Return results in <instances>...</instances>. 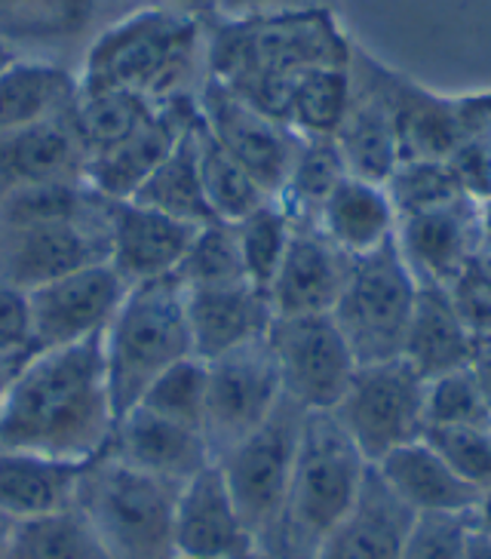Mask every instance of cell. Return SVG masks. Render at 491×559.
<instances>
[{
	"instance_id": "obj_1",
	"label": "cell",
	"mask_w": 491,
	"mask_h": 559,
	"mask_svg": "<svg viewBox=\"0 0 491 559\" xmlns=\"http://www.w3.org/2000/svg\"><path fill=\"white\" fill-rule=\"evenodd\" d=\"M101 335L37 350L22 362L0 403V449L74 464L108 449L117 415Z\"/></svg>"
},
{
	"instance_id": "obj_2",
	"label": "cell",
	"mask_w": 491,
	"mask_h": 559,
	"mask_svg": "<svg viewBox=\"0 0 491 559\" xmlns=\"http://www.w3.org/2000/svg\"><path fill=\"white\" fill-rule=\"evenodd\" d=\"M354 40L332 7L218 22L206 37V74L279 120L286 93L304 71L347 66Z\"/></svg>"
},
{
	"instance_id": "obj_3",
	"label": "cell",
	"mask_w": 491,
	"mask_h": 559,
	"mask_svg": "<svg viewBox=\"0 0 491 559\" xmlns=\"http://www.w3.org/2000/svg\"><path fill=\"white\" fill-rule=\"evenodd\" d=\"M372 464L347 440L328 412H308L292 483L267 542L259 547L271 559H316L360 501Z\"/></svg>"
},
{
	"instance_id": "obj_4",
	"label": "cell",
	"mask_w": 491,
	"mask_h": 559,
	"mask_svg": "<svg viewBox=\"0 0 491 559\" xmlns=\"http://www.w3.org/2000/svg\"><path fill=\"white\" fill-rule=\"evenodd\" d=\"M200 56L206 59L203 22L166 7H142L117 19L89 44L81 90H130L154 105L188 96Z\"/></svg>"
},
{
	"instance_id": "obj_5",
	"label": "cell",
	"mask_w": 491,
	"mask_h": 559,
	"mask_svg": "<svg viewBox=\"0 0 491 559\" xmlns=\"http://www.w3.org/2000/svg\"><path fill=\"white\" fill-rule=\"evenodd\" d=\"M105 342V369L115 415H127L169 366L194 357L184 286L179 277H160L130 286L111 317Z\"/></svg>"
},
{
	"instance_id": "obj_6",
	"label": "cell",
	"mask_w": 491,
	"mask_h": 559,
	"mask_svg": "<svg viewBox=\"0 0 491 559\" xmlns=\"http://www.w3.org/2000/svg\"><path fill=\"white\" fill-rule=\"evenodd\" d=\"M179 486L130 467L105 449L83 467L77 504L111 559H176Z\"/></svg>"
},
{
	"instance_id": "obj_7",
	"label": "cell",
	"mask_w": 491,
	"mask_h": 559,
	"mask_svg": "<svg viewBox=\"0 0 491 559\" xmlns=\"http://www.w3.org/2000/svg\"><path fill=\"white\" fill-rule=\"evenodd\" d=\"M418 286L421 283L403 262L393 240L372 255L354 259L342 298L332 308V320L342 330L357 366L403 357Z\"/></svg>"
},
{
	"instance_id": "obj_8",
	"label": "cell",
	"mask_w": 491,
	"mask_h": 559,
	"mask_svg": "<svg viewBox=\"0 0 491 559\" xmlns=\"http://www.w3.org/2000/svg\"><path fill=\"white\" fill-rule=\"evenodd\" d=\"M427 381L409 362L387 360L357 366L338 406L328 412L347 440L372 467L399 445L424 437Z\"/></svg>"
},
{
	"instance_id": "obj_9",
	"label": "cell",
	"mask_w": 491,
	"mask_h": 559,
	"mask_svg": "<svg viewBox=\"0 0 491 559\" xmlns=\"http://www.w3.org/2000/svg\"><path fill=\"white\" fill-rule=\"evenodd\" d=\"M304 415L308 412L283 396V403L262 428L252 430L246 440L215 461L225 474L230 498L240 510L246 528L252 532L259 547L277 526L279 510L289 492Z\"/></svg>"
},
{
	"instance_id": "obj_10",
	"label": "cell",
	"mask_w": 491,
	"mask_h": 559,
	"mask_svg": "<svg viewBox=\"0 0 491 559\" xmlns=\"http://www.w3.org/2000/svg\"><path fill=\"white\" fill-rule=\"evenodd\" d=\"M267 345L277 360L283 396L304 412H332L357 372V360L332 313L274 317Z\"/></svg>"
},
{
	"instance_id": "obj_11",
	"label": "cell",
	"mask_w": 491,
	"mask_h": 559,
	"mask_svg": "<svg viewBox=\"0 0 491 559\" xmlns=\"http://www.w3.org/2000/svg\"><path fill=\"white\" fill-rule=\"evenodd\" d=\"M206 369L209 388L203 433L213 449V459L218 461L274 415L283 403V384L267 335L209 360Z\"/></svg>"
},
{
	"instance_id": "obj_12",
	"label": "cell",
	"mask_w": 491,
	"mask_h": 559,
	"mask_svg": "<svg viewBox=\"0 0 491 559\" xmlns=\"http://www.w3.org/2000/svg\"><path fill=\"white\" fill-rule=\"evenodd\" d=\"M196 111L218 148L243 166L271 198H277L289 179L301 139L209 74L196 90Z\"/></svg>"
},
{
	"instance_id": "obj_13",
	"label": "cell",
	"mask_w": 491,
	"mask_h": 559,
	"mask_svg": "<svg viewBox=\"0 0 491 559\" xmlns=\"http://www.w3.org/2000/svg\"><path fill=\"white\" fill-rule=\"evenodd\" d=\"M396 68L384 66L360 44L350 52V102L335 145L342 151L344 166L350 176L384 185L396 164H399V145H396Z\"/></svg>"
},
{
	"instance_id": "obj_14",
	"label": "cell",
	"mask_w": 491,
	"mask_h": 559,
	"mask_svg": "<svg viewBox=\"0 0 491 559\" xmlns=\"http://www.w3.org/2000/svg\"><path fill=\"white\" fill-rule=\"evenodd\" d=\"M108 200L71 222L0 230V280L37 289L49 280L108 262Z\"/></svg>"
},
{
	"instance_id": "obj_15",
	"label": "cell",
	"mask_w": 491,
	"mask_h": 559,
	"mask_svg": "<svg viewBox=\"0 0 491 559\" xmlns=\"http://www.w3.org/2000/svg\"><path fill=\"white\" fill-rule=\"evenodd\" d=\"M127 296V283L108 262L89 264L74 274L28 289L32 308V354L77 345L108 330Z\"/></svg>"
},
{
	"instance_id": "obj_16",
	"label": "cell",
	"mask_w": 491,
	"mask_h": 559,
	"mask_svg": "<svg viewBox=\"0 0 491 559\" xmlns=\"http://www.w3.org/2000/svg\"><path fill=\"white\" fill-rule=\"evenodd\" d=\"M486 237V203L460 198L399 218L393 243L421 286L448 289L474 267Z\"/></svg>"
},
{
	"instance_id": "obj_17",
	"label": "cell",
	"mask_w": 491,
	"mask_h": 559,
	"mask_svg": "<svg viewBox=\"0 0 491 559\" xmlns=\"http://www.w3.org/2000/svg\"><path fill=\"white\" fill-rule=\"evenodd\" d=\"M396 145L403 160H448L452 151L479 127L491 123V90L436 93L409 74L396 71Z\"/></svg>"
},
{
	"instance_id": "obj_18",
	"label": "cell",
	"mask_w": 491,
	"mask_h": 559,
	"mask_svg": "<svg viewBox=\"0 0 491 559\" xmlns=\"http://www.w3.org/2000/svg\"><path fill=\"white\" fill-rule=\"evenodd\" d=\"M196 117H200L196 93L164 102L145 127L132 132L127 142L86 160V169H83L86 188L111 203L132 200L135 191L147 181V176L164 164L169 151L179 145L181 135L194 127Z\"/></svg>"
},
{
	"instance_id": "obj_19",
	"label": "cell",
	"mask_w": 491,
	"mask_h": 559,
	"mask_svg": "<svg viewBox=\"0 0 491 559\" xmlns=\"http://www.w3.org/2000/svg\"><path fill=\"white\" fill-rule=\"evenodd\" d=\"M200 225L147 210L132 200H108V264L130 286L172 277Z\"/></svg>"
},
{
	"instance_id": "obj_20",
	"label": "cell",
	"mask_w": 491,
	"mask_h": 559,
	"mask_svg": "<svg viewBox=\"0 0 491 559\" xmlns=\"http://www.w3.org/2000/svg\"><path fill=\"white\" fill-rule=\"evenodd\" d=\"M259 550L230 498L218 464L203 467L179 489L176 554L191 559H249Z\"/></svg>"
},
{
	"instance_id": "obj_21",
	"label": "cell",
	"mask_w": 491,
	"mask_h": 559,
	"mask_svg": "<svg viewBox=\"0 0 491 559\" xmlns=\"http://www.w3.org/2000/svg\"><path fill=\"white\" fill-rule=\"evenodd\" d=\"M350 267L354 259L328 243L316 225H295L277 277L267 289L271 311L274 317L332 313L350 277Z\"/></svg>"
},
{
	"instance_id": "obj_22",
	"label": "cell",
	"mask_w": 491,
	"mask_h": 559,
	"mask_svg": "<svg viewBox=\"0 0 491 559\" xmlns=\"http://www.w3.org/2000/svg\"><path fill=\"white\" fill-rule=\"evenodd\" d=\"M108 449L135 471L172 483L179 489L215 461L213 449L200 430L176 425L142 406L117 418Z\"/></svg>"
},
{
	"instance_id": "obj_23",
	"label": "cell",
	"mask_w": 491,
	"mask_h": 559,
	"mask_svg": "<svg viewBox=\"0 0 491 559\" xmlns=\"http://www.w3.org/2000/svg\"><path fill=\"white\" fill-rule=\"evenodd\" d=\"M184 311L194 357L203 362L259 342L274 323L271 301L252 283L184 289Z\"/></svg>"
},
{
	"instance_id": "obj_24",
	"label": "cell",
	"mask_w": 491,
	"mask_h": 559,
	"mask_svg": "<svg viewBox=\"0 0 491 559\" xmlns=\"http://www.w3.org/2000/svg\"><path fill=\"white\" fill-rule=\"evenodd\" d=\"M86 151L65 115L0 132V194L25 185H81ZM86 185V181H83Z\"/></svg>"
},
{
	"instance_id": "obj_25",
	"label": "cell",
	"mask_w": 491,
	"mask_h": 559,
	"mask_svg": "<svg viewBox=\"0 0 491 559\" xmlns=\"http://www.w3.org/2000/svg\"><path fill=\"white\" fill-rule=\"evenodd\" d=\"M375 474L411 513H470L482 495L424 437L378 461Z\"/></svg>"
},
{
	"instance_id": "obj_26",
	"label": "cell",
	"mask_w": 491,
	"mask_h": 559,
	"mask_svg": "<svg viewBox=\"0 0 491 559\" xmlns=\"http://www.w3.org/2000/svg\"><path fill=\"white\" fill-rule=\"evenodd\" d=\"M86 464L0 449V516L19 526L71 510L77 504Z\"/></svg>"
},
{
	"instance_id": "obj_27",
	"label": "cell",
	"mask_w": 491,
	"mask_h": 559,
	"mask_svg": "<svg viewBox=\"0 0 491 559\" xmlns=\"http://www.w3.org/2000/svg\"><path fill=\"white\" fill-rule=\"evenodd\" d=\"M313 225L344 255L362 259L391 243L399 218L384 185L347 176L320 206Z\"/></svg>"
},
{
	"instance_id": "obj_28",
	"label": "cell",
	"mask_w": 491,
	"mask_h": 559,
	"mask_svg": "<svg viewBox=\"0 0 491 559\" xmlns=\"http://www.w3.org/2000/svg\"><path fill=\"white\" fill-rule=\"evenodd\" d=\"M476 357V342L460 320L445 286H418L403 360L424 381L467 369Z\"/></svg>"
},
{
	"instance_id": "obj_29",
	"label": "cell",
	"mask_w": 491,
	"mask_h": 559,
	"mask_svg": "<svg viewBox=\"0 0 491 559\" xmlns=\"http://www.w3.org/2000/svg\"><path fill=\"white\" fill-rule=\"evenodd\" d=\"M411 516L415 513L396 501L372 467L357 508L335 528L316 559H399Z\"/></svg>"
},
{
	"instance_id": "obj_30",
	"label": "cell",
	"mask_w": 491,
	"mask_h": 559,
	"mask_svg": "<svg viewBox=\"0 0 491 559\" xmlns=\"http://www.w3.org/2000/svg\"><path fill=\"white\" fill-rule=\"evenodd\" d=\"M77 99V74L49 59L19 56L0 74V132L65 115Z\"/></svg>"
},
{
	"instance_id": "obj_31",
	"label": "cell",
	"mask_w": 491,
	"mask_h": 559,
	"mask_svg": "<svg viewBox=\"0 0 491 559\" xmlns=\"http://www.w3.org/2000/svg\"><path fill=\"white\" fill-rule=\"evenodd\" d=\"M196 132H200V117L194 120V127L181 135L179 145L169 151L164 164L135 191L132 203H142L147 210L172 215L188 225L215 222L203 194V179H200V135Z\"/></svg>"
},
{
	"instance_id": "obj_32",
	"label": "cell",
	"mask_w": 491,
	"mask_h": 559,
	"mask_svg": "<svg viewBox=\"0 0 491 559\" xmlns=\"http://www.w3.org/2000/svg\"><path fill=\"white\" fill-rule=\"evenodd\" d=\"M160 105L135 96L130 90H81L71 105V123L81 139L86 160L117 148L132 132H139Z\"/></svg>"
},
{
	"instance_id": "obj_33",
	"label": "cell",
	"mask_w": 491,
	"mask_h": 559,
	"mask_svg": "<svg viewBox=\"0 0 491 559\" xmlns=\"http://www.w3.org/2000/svg\"><path fill=\"white\" fill-rule=\"evenodd\" d=\"M350 102V62L304 71L289 86L279 123L298 139H335Z\"/></svg>"
},
{
	"instance_id": "obj_34",
	"label": "cell",
	"mask_w": 491,
	"mask_h": 559,
	"mask_svg": "<svg viewBox=\"0 0 491 559\" xmlns=\"http://www.w3.org/2000/svg\"><path fill=\"white\" fill-rule=\"evenodd\" d=\"M347 176L350 173L344 166L335 139H301L289 179L274 200L283 203V210L292 215L295 225H313L320 206Z\"/></svg>"
},
{
	"instance_id": "obj_35",
	"label": "cell",
	"mask_w": 491,
	"mask_h": 559,
	"mask_svg": "<svg viewBox=\"0 0 491 559\" xmlns=\"http://www.w3.org/2000/svg\"><path fill=\"white\" fill-rule=\"evenodd\" d=\"M200 179H203V194L209 203V213L215 222H230L237 225L240 218L255 213L262 203L274 200L264 191L259 181L246 173L230 154L218 148L213 135L206 132L200 120Z\"/></svg>"
},
{
	"instance_id": "obj_36",
	"label": "cell",
	"mask_w": 491,
	"mask_h": 559,
	"mask_svg": "<svg viewBox=\"0 0 491 559\" xmlns=\"http://www.w3.org/2000/svg\"><path fill=\"white\" fill-rule=\"evenodd\" d=\"M7 559H111L86 523L81 510L71 508L44 520L19 523Z\"/></svg>"
},
{
	"instance_id": "obj_37",
	"label": "cell",
	"mask_w": 491,
	"mask_h": 559,
	"mask_svg": "<svg viewBox=\"0 0 491 559\" xmlns=\"http://www.w3.org/2000/svg\"><path fill=\"white\" fill-rule=\"evenodd\" d=\"M96 16V0H0V37L59 40L81 34Z\"/></svg>"
},
{
	"instance_id": "obj_38",
	"label": "cell",
	"mask_w": 491,
	"mask_h": 559,
	"mask_svg": "<svg viewBox=\"0 0 491 559\" xmlns=\"http://www.w3.org/2000/svg\"><path fill=\"white\" fill-rule=\"evenodd\" d=\"M233 228H237V243H240V255H243L246 280L267 296L271 283L277 277L279 262L289 249V240H292V215L283 210L279 200H267L255 213L240 218Z\"/></svg>"
},
{
	"instance_id": "obj_39",
	"label": "cell",
	"mask_w": 491,
	"mask_h": 559,
	"mask_svg": "<svg viewBox=\"0 0 491 559\" xmlns=\"http://www.w3.org/2000/svg\"><path fill=\"white\" fill-rule=\"evenodd\" d=\"M176 277L184 289H213V286L249 283L240 243H237V228L230 222L200 225L184 259H181Z\"/></svg>"
},
{
	"instance_id": "obj_40",
	"label": "cell",
	"mask_w": 491,
	"mask_h": 559,
	"mask_svg": "<svg viewBox=\"0 0 491 559\" xmlns=\"http://www.w3.org/2000/svg\"><path fill=\"white\" fill-rule=\"evenodd\" d=\"M206 388H209V369L206 362L188 357V360L169 366L160 379L154 381L139 400V406L176 425L194 428L203 433L206 421ZM135 409V406H132ZM206 437V433H203Z\"/></svg>"
},
{
	"instance_id": "obj_41",
	"label": "cell",
	"mask_w": 491,
	"mask_h": 559,
	"mask_svg": "<svg viewBox=\"0 0 491 559\" xmlns=\"http://www.w3.org/2000/svg\"><path fill=\"white\" fill-rule=\"evenodd\" d=\"M384 188L396 210V218L427 213L452 200L467 198L445 160H403L387 176Z\"/></svg>"
},
{
	"instance_id": "obj_42",
	"label": "cell",
	"mask_w": 491,
	"mask_h": 559,
	"mask_svg": "<svg viewBox=\"0 0 491 559\" xmlns=\"http://www.w3.org/2000/svg\"><path fill=\"white\" fill-rule=\"evenodd\" d=\"M427 428H489L491 412L474 369L427 381Z\"/></svg>"
},
{
	"instance_id": "obj_43",
	"label": "cell",
	"mask_w": 491,
	"mask_h": 559,
	"mask_svg": "<svg viewBox=\"0 0 491 559\" xmlns=\"http://www.w3.org/2000/svg\"><path fill=\"white\" fill-rule=\"evenodd\" d=\"M470 535V513H415L399 559H464Z\"/></svg>"
},
{
	"instance_id": "obj_44",
	"label": "cell",
	"mask_w": 491,
	"mask_h": 559,
	"mask_svg": "<svg viewBox=\"0 0 491 559\" xmlns=\"http://www.w3.org/2000/svg\"><path fill=\"white\" fill-rule=\"evenodd\" d=\"M424 440L448 461L474 489H491V425L489 428H430Z\"/></svg>"
},
{
	"instance_id": "obj_45",
	"label": "cell",
	"mask_w": 491,
	"mask_h": 559,
	"mask_svg": "<svg viewBox=\"0 0 491 559\" xmlns=\"http://www.w3.org/2000/svg\"><path fill=\"white\" fill-rule=\"evenodd\" d=\"M460 191L476 203H491V123L474 130L445 160Z\"/></svg>"
},
{
	"instance_id": "obj_46",
	"label": "cell",
	"mask_w": 491,
	"mask_h": 559,
	"mask_svg": "<svg viewBox=\"0 0 491 559\" xmlns=\"http://www.w3.org/2000/svg\"><path fill=\"white\" fill-rule=\"evenodd\" d=\"M32 354V308L28 293L0 280V357Z\"/></svg>"
},
{
	"instance_id": "obj_47",
	"label": "cell",
	"mask_w": 491,
	"mask_h": 559,
	"mask_svg": "<svg viewBox=\"0 0 491 559\" xmlns=\"http://www.w3.org/2000/svg\"><path fill=\"white\" fill-rule=\"evenodd\" d=\"M448 296L455 301V308H458L460 320H464V326L470 332V338L476 342V350L479 347L491 345V289L486 283H479V280L467 271L458 283H452L448 286Z\"/></svg>"
},
{
	"instance_id": "obj_48",
	"label": "cell",
	"mask_w": 491,
	"mask_h": 559,
	"mask_svg": "<svg viewBox=\"0 0 491 559\" xmlns=\"http://www.w3.org/2000/svg\"><path fill=\"white\" fill-rule=\"evenodd\" d=\"M332 7V0H218L215 19L233 22V19H262L279 13H298V10H320Z\"/></svg>"
},
{
	"instance_id": "obj_49",
	"label": "cell",
	"mask_w": 491,
	"mask_h": 559,
	"mask_svg": "<svg viewBox=\"0 0 491 559\" xmlns=\"http://www.w3.org/2000/svg\"><path fill=\"white\" fill-rule=\"evenodd\" d=\"M166 10H176L181 16H191V19H203L215 16V10H218V0H164Z\"/></svg>"
},
{
	"instance_id": "obj_50",
	"label": "cell",
	"mask_w": 491,
	"mask_h": 559,
	"mask_svg": "<svg viewBox=\"0 0 491 559\" xmlns=\"http://www.w3.org/2000/svg\"><path fill=\"white\" fill-rule=\"evenodd\" d=\"M470 369H474L476 381H479V388H482V396H486V406H489V412H491V345L479 347V350H476Z\"/></svg>"
},
{
	"instance_id": "obj_51",
	"label": "cell",
	"mask_w": 491,
	"mask_h": 559,
	"mask_svg": "<svg viewBox=\"0 0 491 559\" xmlns=\"http://www.w3.org/2000/svg\"><path fill=\"white\" fill-rule=\"evenodd\" d=\"M470 523H474V532L491 538V489H486V492L479 495L476 508L470 510Z\"/></svg>"
},
{
	"instance_id": "obj_52",
	"label": "cell",
	"mask_w": 491,
	"mask_h": 559,
	"mask_svg": "<svg viewBox=\"0 0 491 559\" xmlns=\"http://www.w3.org/2000/svg\"><path fill=\"white\" fill-rule=\"evenodd\" d=\"M32 357V354H28ZM28 357H0V403H3V396L10 391V384L19 376V369H22V362L28 360Z\"/></svg>"
},
{
	"instance_id": "obj_53",
	"label": "cell",
	"mask_w": 491,
	"mask_h": 559,
	"mask_svg": "<svg viewBox=\"0 0 491 559\" xmlns=\"http://www.w3.org/2000/svg\"><path fill=\"white\" fill-rule=\"evenodd\" d=\"M470 274L491 289V237H486V243H482V249H479V255H476Z\"/></svg>"
},
{
	"instance_id": "obj_54",
	"label": "cell",
	"mask_w": 491,
	"mask_h": 559,
	"mask_svg": "<svg viewBox=\"0 0 491 559\" xmlns=\"http://www.w3.org/2000/svg\"><path fill=\"white\" fill-rule=\"evenodd\" d=\"M464 559H491V538L474 532L470 542H467V554H464Z\"/></svg>"
},
{
	"instance_id": "obj_55",
	"label": "cell",
	"mask_w": 491,
	"mask_h": 559,
	"mask_svg": "<svg viewBox=\"0 0 491 559\" xmlns=\"http://www.w3.org/2000/svg\"><path fill=\"white\" fill-rule=\"evenodd\" d=\"M13 532H16V523L0 516V559L10 557V544H13Z\"/></svg>"
},
{
	"instance_id": "obj_56",
	"label": "cell",
	"mask_w": 491,
	"mask_h": 559,
	"mask_svg": "<svg viewBox=\"0 0 491 559\" xmlns=\"http://www.w3.org/2000/svg\"><path fill=\"white\" fill-rule=\"evenodd\" d=\"M19 56H22V52H19V47H13L10 40H3V37H0V74H3L7 68L13 66Z\"/></svg>"
},
{
	"instance_id": "obj_57",
	"label": "cell",
	"mask_w": 491,
	"mask_h": 559,
	"mask_svg": "<svg viewBox=\"0 0 491 559\" xmlns=\"http://www.w3.org/2000/svg\"><path fill=\"white\" fill-rule=\"evenodd\" d=\"M486 228H489V237H491V203H486Z\"/></svg>"
},
{
	"instance_id": "obj_58",
	"label": "cell",
	"mask_w": 491,
	"mask_h": 559,
	"mask_svg": "<svg viewBox=\"0 0 491 559\" xmlns=\"http://www.w3.org/2000/svg\"><path fill=\"white\" fill-rule=\"evenodd\" d=\"M249 559H271V557H267V554H262V550H255V554H252Z\"/></svg>"
},
{
	"instance_id": "obj_59",
	"label": "cell",
	"mask_w": 491,
	"mask_h": 559,
	"mask_svg": "<svg viewBox=\"0 0 491 559\" xmlns=\"http://www.w3.org/2000/svg\"><path fill=\"white\" fill-rule=\"evenodd\" d=\"M176 559H191V557H176Z\"/></svg>"
}]
</instances>
